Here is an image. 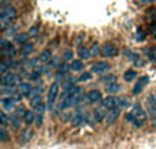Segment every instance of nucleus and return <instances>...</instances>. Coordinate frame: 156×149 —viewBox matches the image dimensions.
Here are the masks:
<instances>
[{
  "label": "nucleus",
  "instance_id": "nucleus-18",
  "mask_svg": "<svg viewBox=\"0 0 156 149\" xmlns=\"http://www.w3.org/2000/svg\"><path fill=\"white\" fill-rule=\"evenodd\" d=\"M78 56H80V59H88V57H90V49L89 48H85V47H80L78 48Z\"/></svg>",
  "mask_w": 156,
  "mask_h": 149
},
{
  "label": "nucleus",
  "instance_id": "nucleus-15",
  "mask_svg": "<svg viewBox=\"0 0 156 149\" xmlns=\"http://www.w3.org/2000/svg\"><path fill=\"white\" fill-rule=\"evenodd\" d=\"M38 59V62L40 63H48L49 60L52 59V54H51V51H48V49H47V51H43L40 54V56L37 57Z\"/></svg>",
  "mask_w": 156,
  "mask_h": 149
},
{
  "label": "nucleus",
  "instance_id": "nucleus-16",
  "mask_svg": "<svg viewBox=\"0 0 156 149\" xmlns=\"http://www.w3.org/2000/svg\"><path fill=\"white\" fill-rule=\"evenodd\" d=\"M32 108H33V111L37 112V114H44V111H45V109L48 108V106H47V104L44 103V101H40V103L33 104Z\"/></svg>",
  "mask_w": 156,
  "mask_h": 149
},
{
  "label": "nucleus",
  "instance_id": "nucleus-39",
  "mask_svg": "<svg viewBox=\"0 0 156 149\" xmlns=\"http://www.w3.org/2000/svg\"><path fill=\"white\" fill-rule=\"evenodd\" d=\"M136 40H137V41H144V40H145V32H144V30H141V29H138L137 30V34H136Z\"/></svg>",
  "mask_w": 156,
  "mask_h": 149
},
{
  "label": "nucleus",
  "instance_id": "nucleus-4",
  "mask_svg": "<svg viewBox=\"0 0 156 149\" xmlns=\"http://www.w3.org/2000/svg\"><path fill=\"white\" fill-rule=\"evenodd\" d=\"M58 92H59V85H58L56 82H54V84H52L51 86H49L48 96H47V106H48V108H49V109H51L52 107H54V104L56 103Z\"/></svg>",
  "mask_w": 156,
  "mask_h": 149
},
{
  "label": "nucleus",
  "instance_id": "nucleus-14",
  "mask_svg": "<svg viewBox=\"0 0 156 149\" xmlns=\"http://www.w3.org/2000/svg\"><path fill=\"white\" fill-rule=\"evenodd\" d=\"M121 90V85L116 84V82H110V84L105 86V92L108 95H112V93H118Z\"/></svg>",
  "mask_w": 156,
  "mask_h": 149
},
{
  "label": "nucleus",
  "instance_id": "nucleus-27",
  "mask_svg": "<svg viewBox=\"0 0 156 149\" xmlns=\"http://www.w3.org/2000/svg\"><path fill=\"white\" fill-rule=\"evenodd\" d=\"M10 125L12 126L14 130L19 129V125H21V123H19V116L16 114L15 115H10Z\"/></svg>",
  "mask_w": 156,
  "mask_h": 149
},
{
  "label": "nucleus",
  "instance_id": "nucleus-1",
  "mask_svg": "<svg viewBox=\"0 0 156 149\" xmlns=\"http://www.w3.org/2000/svg\"><path fill=\"white\" fill-rule=\"evenodd\" d=\"M15 16H16V10L14 5H11V4L3 5L2 11H0V25H2L3 29L8 27V25L11 23V21Z\"/></svg>",
  "mask_w": 156,
  "mask_h": 149
},
{
  "label": "nucleus",
  "instance_id": "nucleus-43",
  "mask_svg": "<svg viewBox=\"0 0 156 149\" xmlns=\"http://www.w3.org/2000/svg\"><path fill=\"white\" fill-rule=\"evenodd\" d=\"M29 34L33 36V37H36V36L38 34V27H37V26H32V27L29 29Z\"/></svg>",
  "mask_w": 156,
  "mask_h": 149
},
{
  "label": "nucleus",
  "instance_id": "nucleus-41",
  "mask_svg": "<svg viewBox=\"0 0 156 149\" xmlns=\"http://www.w3.org/2000/svg\"><path fill=\"white\" fill-rule=\"evenodd\" d=\"M8 122H10V118L7 116L5 112H2V126L3 127H5V126L8 125Z\"/></svg>",
  "mask_w": 156,
  "mask_h": 149
},
{
  "label": "nucleus",
  "instance_id": "nucleus-7",
  "mask_svg": "<svg viewBox=\"0 0 156 149\" xmlns=\"http://www.w3.org/2000/svg\"><path fill=\"white\" fill-rule=\"evenodd\" d=\"M110 70V64L107 62H97L92 66V73L93 74H104Z\"/></svg>",
  "mask_w": 156,
  "mask_h": 149
},
{
  "label": "nucleus",
  "instance_id": "nucleus-6",
  "mask_svg": "<svg viewBox=\"0 0 156 149\" xmlns=\"http://www.w3.org/2000/svg\"><path fill=\"white\" fill-rule=\"evenodd\" d=\"M88 115H85V114H82V112H76V114H73L71 115V123H73L74 126H82V125H85L86 122H88Z\"/></svg>",
  "mask_w": 156,
  "mask_h": 149
},
{
  "label": "nucleus",
  "instance_id": "nucleus-2",
  "mask_svg": "<svg viewBox=\"0 0 156 149\" xmlns=\"http://www.w3.org/2000/svg\"><path fill=\"white\" fill-rule=\"evenodd\" d=\"M15 84H21V77H18L16 74L11 73V71L3 74L2 86H15Z\"/></svg>",
  "mask_w": 156,
  "mask_h": 149
},
{
  "label": "nucleus",
  "instance_id": "nucleus-3",
  "mask_svg": "<svg viewBox=\"0 0 156 149\" xmlns=\"http://www.w3.org/2000/svg\"><path fill=\"white\" fill-rule=\"evenodd\" d=\"M80 93L81 92L74 93V95H70V96H66V97L62 100V103L59 104V108L60 109H67V108L74 107L78 101H80Z\"/></svg>",
  "mask_w": 156,
  "mask_h": 149
},
{
  "label": "nucleus",
  "instance_id": "nucleus-11",
  "mask_svg": "<svg viewBox=\"0 0 156 149\" xmlns=\"http://www.w3.org/2000/svg\"><path fill=\"white\" fill-rule=\"evenodd\" d=\"M86 100L89 101V103H97V101H101V92H99V90L93 89L90 90V92H88V95H86Z\"/></svg>",
  "mask_w": 156,
  "mask_h": 149
},
{
  "label": "nucleus",
  "instance_id": "nucleus-35",
  "mask_svg": "<svg viewBox=\"0 0 156 149\" xmlns=\"http://www.w3.org/2000/svg\"><path fill=\"white\" fill-rule=\"evenodd\" d=\"M41 92H43V88H41V86L32 88V90H30V93H29V97H33V96H38V95H41Z\"/></svg>",
  "mask_w": 156,
  "mask_h": 149
},
{
  "label": "nucleus",
  "instance_id": "nucleus-32",
  "mask_svg": "<svg viewBox=\"0 0 156 149\" xmlns=\"http://www.w3.org/2000/svg\"><path fill=\"white\" fill-rule=\"evenodd\" d=\"M40 77H41V71L37 70V68H34V70L29 74V79H32V81H37Z\"/></svg>",
  "mask_w": 156,
  "mask_h": 149
},
{
  "label": "nucleus",
  "instance_id": "nucleus-26",
  "mask_svg": "<svg viewBox=\"0 0 156 149\" xmlns=\"http://www.w3.org/2000/svg\"><path fill=\"white\" fill-rule=\"evenodd\" d=\"M16 93V88L15 86H2V95L3 96H11Z\"/></svg>",
  "mask_w": 156,
  "mask_h": 149
},
{
  "label": "nucleus",
  "instance_id": "nucleus-21",
  "mask_svg": "<svg viewBox=\"0 0 156 149\" xmlns=\"http://www.w3.org/2000/svg\"><path fill=\"white\" fill-rule=\"evenodd\" d=\"M29 33H19V34L15 36V41L19 44V45H23L25 43H27V40H29Z\"/></svg>",
  "mask_w": 156,
  "mask_h": 149
},
{
  "label": "nucleus",
  "instance_id": "nucleus-19",
  "mask_svg": "<svg viewBox=\"0 0 156 149\" xmlns=\"http://www.w3.org/2000/svg\"><path fill=\"white\" fill-rule=\"evenodd\" d=\"M56 68H58V74H59V75H66V73H67L69 68H70V64H69L66 60H63Z\"/></svg>",
  "mask_w": 156,
  "mask_h": 149
},
{
  "label": "nucleus",
  "instance_id": "nucleus-30",
  "mask_svg": "<svg viewBox=\"0 0 156 149\" xmlns=\"http://www.w3.org/2000/svg\"><path fill=\"white\" fill-rule=\"evenodd\" d=\"M16 30H18V26L16 25H12V26H8L4 29V34L5 36H14L16 33Z\"/></svg>",
  "mask_w": 156,
  "mask_h": 149
},
{
  "label": "nucleus",
  "instance_id": "nucleus-8",
  "mask_svg": "<svg viewBox=\"0 0 156 149\" xmlns=\"http://www.w3.org/2000/svg\"><path fill=\"white\" fill-rule=\"evenodd\" d=\"M0 103H2L3 109H5V111H12V109H15V99L11 97V96H4Z\"/></svg>",
  "mask_w": 156,
  "mask_h": 149
},
{
  "label": "nucleus",
  "instance_id": "nucleus-42",
  "mask_svg": "<svg viewBox=\"0 0 156 149\" xmlns=\"http://www.w3.org/2000/svg\"><path fill=\"white\" fill-rule=\"evenodd\" d=\"M34 123H36V126H37V127H40V126L43 125V114H36Z\"/></svg>",
  "mask_w": 156,
  "mask_h": 149
},
{
  "label": "nucleus",
  "instance_id": "nucleus-29",
  "mask_svg": "<svg viewBox=\"0 0 156 149\" xmlns=\"http://www.w3.org/2000/svg\"><path fill=\"white\" fill-rule=\"evenodd\" d=\"M89 49H90V55H92V56H97V55L101 52V48H100V45L97 43H94Z\"/></svg>",
  "mask_w": 156,
  "mask_h": 149
},
{
  "label": "nucleus",
  "instance_id": "nucleus-5",
  "mask_svg": "<svg viewBox=\"0 0 156 149\" xmlns=\"http://www.w3.org/2000/svg\"><path fill=\"white\" fill-rule=\"evenodd\" d=\"M101 56L104 57H114L118 55V48H116L115 45H112V44H104V45L101 47Z\"/></svg>",
  "mask_w": 156,
  "mask_h": 149
},
{
  "label": "nucleus",
  "instance_id": "nucleus-45",
  "mask_svg": "<svg viewBox=\"0 0 156 149\" xmlns=\"http://www.w3.org/2000/svg\"><path fill=\"white\" fill-rule=\"evenodd\" d=\"M144 2H154V0H144Z\"/></svg>",
  "mask_w": 156,
  "mask_h": 149
},
{
  "label": "nucleus",
  "instance_id": "nucleus-31",
  "mask_svg": "<svg viewBox=\"0 0 156 149\" xmlns=\"http://www.w3.org/2000/svg\"><path fill=\"white\" fill-rule=\"evenodd\" d=\"M130 112H132V114L134 115L136 118H137L138 115H140L141 112H143V108H141V106H140V104H134V106L132 107V109H130Z\"/></svg>",
  "mask_w": 156,
  "mask_h": 149
},
{
  "label": "nucleus",
  "instance_id": "nucleus-13",
  "mask_svg": "<svg viewBox=\"0 0 156 149\" xmlns=\"http://www.w3.org/2000/svg\"><path fill=\"white\" fill-rule=\"evenodd\" d=\"M12 57H5L4 56V59H3V62H2V73L3 74H5V73H8V70H11V67H12Z\"/></svg>",
  "mask_w": 156,
  "mask_h": 149
},
{
  "label": "nucleus",
  "instance_id": "nucleus-20",
  "mask_svg": "<svg viewBox=\"0 0 156 149\" xmlns=\"http://www.w3.org/2000/svg\"><path fill=\"white\" fill-rule=\"evenodd\" d=\"M83 68V63H82V60H80V59H77V60H73V62L70 63V70L71 71H81Z\"/></svg>",
  "mask_w": 156,
  "mask_h": 149
},
{
  "label": "nucleus",
  "instance_id": "nucleus-34",
  "mask_svg": "<svg viewBox=\"0 0 156 149\" xmlns=\"http://www.w3.org/2000/svg\"><path fill=\"white\" fill-rule=\"evenodd\" d=\"M100 81L110 84V82H114V81H115V75H112V74H105V75H103L101 78H100Z\"/></svg>",
  "mask_w": 156,
  "mask_h": 149
},
{
  "label": "nucleus",
  "instance_id": "nucleus-36",
  "mask_svg": "<svg viewBox=\"0 0 156 149\" xmlns=\"http://www.w3.org/2000/svg\"><path fill=\"white\" fill-rule=\"evenodd\" d=\"M8 140V131L5 130V127L2 126V130H0V141L2 142H5Z\"/></svg>",
  "mask_w": 156,
  "mask_h": 149
},
{
  "label": "nucleus",
  "instance_id": "nucleus-17",
  "mask_svg": "<svg viewBox=\"0 0 156 149\" xmlns=\"http://www.w3.org/2000/svg\"><path fill=\"white\" fill-rule=\"evenodd\" d=\"M30 90H32V86H30V85L27 84V82H22V84H19V86H18V92H19V93H22L23 96H29Z\"/></svg>",
  "mask_w": 156,
  "mask_h": 149
},
{
  "label": "nucleus",
  "instance_id": "nucleus-24",
  "mask_svg": "<svg viewBox=\"0 0 156 149\" xmlns=\"http://www.w3.org/2000/svg\"><path fill=\"white\" fill-rule=\"evenodd\" d=\"M136 75H137L136 70H127V71H125V74H123V79L126 82H132L133 79L136 78Z\"/></svg>",
  "mask_w": 156,
  "mask_h": 149
},
{
  "label": "nucleus",
  "instance_id": "nucleus-23",
  "mask_svg": "<svg viewBox=\"0 0 156 149\" xmlns=\"http://www.w3.org/2000/svg\"><path fill=\"white\" fill-rule=\"evenodd\" d=\"M32 137H33V130H30V129H27V130H25L23 133H22V136H21V142H29L30 140H32Z\"/></svg>",
  "mask_w": 156,
  "mask_h": 149
},
{
  "label": "nucleus",
  "instance_id": "nucleus-22",
  "mask_svg": "<svg viewBox=\"0 0 156 149\" xmlns=\"http://www.w3.org/2000/svg\"><path fill=\"white\" fill-rule=\"evenodd\" d=\"M23 120L26 125H33L36 120V114H33V111H26V114H25V116H23Z\"/></svg>",
  "mask_w": 156,
  "mask_h": 149
},
{
  "label": "nucleus",
  "instance_id": "nucleus-33",
  "mask_svg": "<svg viewBox=\"0 0 156 149\" xmlns=\"http://www.w3.org/2000/svg\"><path fill=\"white\" fill-rule=\"evenodd\" d=\"M90 79H92V74L88 73V71H86V73H82L80 77H78V81L80 82H86V81H90Z\"/></svg>",
  "mask_w": 156,
  "mask_h": 149
},
{
  "label": "nucleus",
  "instance_id": "nucleus-10",
  "mask_svg": "<svg viewBox=\"0 0 156 149\" xmlns=\"http://www.w3.org/2000/svg\"><path fill=\"white\" fill-rule=\"evenodd\" d=\"M118 101H119V99H115V97H112V96H108V97H105L101 100V107H104V108H107V109L115 108V107L118 106Z\"/></svg>",
  "mask_w": 156,
  "mask_h": 149
},
{
  "label": "nucleus",
  "instance_id": "nucleus-9",
  "mask_svg": "<svg viewBox=\"0 0 156 149\" xmlns=\"http://www.w3.org/2000/svg\"><path fill=\"white\" fill-rule=\"evenodd\" d=\"M148 84V77H141L140 79H138L137 82H136V85H134V88H133V95L134 96H137V95H140L141 92H143V89H144V86Z\"/></svg>",
  "mask_w": 156,
  "mask_h": 149
},
{
  "label": "nucleus",
  "instance_id": "nucleus-12",
  "mask_svg": "<svg viewBox=\"0 0 156 149\" xmlns=\"http://www.w3.org/2000/svg\"><path fill=\"white\" fill-rule=\"evenodd\" d=\"M118 116H119V109L115 107V108L108 109V114L105 115V120H107L108 125H112V123L116 120V118H118Z\"/></svg>",
  "mask_w": 156,
  "mask_h": 149
},
{
  "label": "nucleus",
  "instance_id": "nucleus-37",
  "mask_svg": "<svg viewBox=\"0 0 156 149\" xmlns=\"http://www.w3.org/2000/svg\"><path fill=\"white\" fill-rule=\"evenodd\" d=\"M63 60H66V62L73 60V52H71L70 49H66V51L63 52Z\"/></svg>",
  "mask_w": 156,
  "mask_h": 149
},
{
  "label": "nucleus",
  "instance_id": "nucleus-38",
  "mask_svg": "<svg viewBox=\"0 0 156 149\" xmlns=\"http://www.w3.org/2000/svg\"><path fill=\"white\" fill-rule=\"evenodd\" d=\"M15 114L18 115L19 118H22V116H25V114H26V109H25L23 106H18L15 108Z\"/></svg>",
  "mask_w": 156,
  "mask_h": 149
},
{
  "label": "nucleus",
  "instance_id": "nucleus-40",
  "mask_svg": "<svg viewBox=\"0 0 156 149\" xmlns=\"http://www.w3.org/2000/svg\"><path fill=\"white\" fill-rule=\"evenodd\" d=\"M47 64H48L49 67H55V66H56V67H58V66L60 64V63H59V57H56V56H55V57H52V59L49 60V62L47 63Z\"/></svg>",
  "mask_w": 156,
  "mask_h": 149
},
{
  "label": "nucleus",
  "instance_id": "nucleus-28",
  "mask_svg": "<svg viewBox=\"0 0 156 149\" xmlns=\"http://www.w3.org/2000/svg\"><path fill=\"white\" fill-rule=\"evenodd\" d=\"M33 51V44L32 43H25L21 48V54L22 55H29Z\"/></svg>",
  "mask_w": 156,
  "mask_h": 149
},
{
  "label": "nucleus",
  "instance_id": "nucleus-25",
  "mask_svg": "<svg viewBox=\"0 0 156 149\" xmlns=\"http://www.w3.org/2000/svg\"><path fill=\"white\" fill-rule=\"evenodd\" d=\"M105 115H107V114H104V111H101V109H94V111H93L94 122H101V120L105 118Z\"/></svg>",
  "mask_w": 156,
  "mask_h": 149
},
{
  "label": "nucleus",
  "instance_id": "nucleus-44",
  "mask_svg": "<svg viewBox=\"0 0 156 149\" xmlns=\"http://www.w3.org/2000/svg\"><path fill=\"white\" fill-rule=\"evenodd\" d=\"M119 106H121V107H126L127 106L126 99H119Z\"/></svg>",
  "mask_w": 156,
  "mask_h": 149
}]
</instances>
